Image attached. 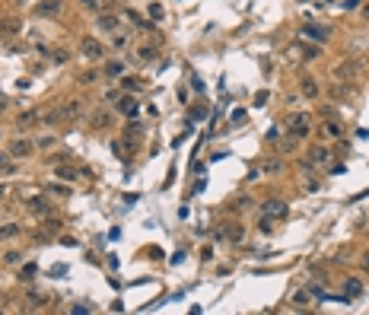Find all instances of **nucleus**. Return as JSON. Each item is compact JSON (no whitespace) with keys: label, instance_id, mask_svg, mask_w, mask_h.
<instances>
[{"label":"nucleus","instance_id":"1","mask_svg":"<svg viewBox=\"0 0 369 315\" xmlns=\"http://www.w3.org/2000/svg\"><path fill=\"white\" fill-rule=\"evenodd\" d=\"M309 121H312V118H309L306 112H299V115H293V118L287 121V134H290V137H296V140L309 137V130H312V124H309Z\"/></svg>","mask_w":369,"mask_h":315},{"label":"nucleus","instance_id":"2","mask_svg":"<svg viewBox=\"0 0 369 315\" xmlns=\"http://www.w3.org/2000/svg\"><path fill=\"white\" fill-rule=\"evenodd\" d=\"M287 214H290V204H287V200H280V198H271V200H264V204H261V216H271V220H287Z\"/></svg>","mask_w":369,"mask_h":315},{"label":"nucleus","instance_id":"3","mask_svg":"<svg viewBox=\"0 0 369 315\" xmlns=\"http://www.w3.org/2000/svg\"><path fill=\"white\" fill-rule=\"evenodd\" d=\"M363 70V64L354 58V60H344V64H338L334 67V80L338 83H350V80H357V74Z\"/></svg>","mask_w":369,"mask_h":315},{"label":"nucleus","instance_id":"4","mask_svg":"<svg viewBox=\"0 0 369 315\" xmlns=\"http://www.w3.org/2000/svg\"><path fill=\"white\" fill-rule=\"evenodd\" d=\"M80 54H83V58H89V60H102V58H105V48H102V42H99V38L86 35V38L80 42Z\"/></svg>","mask_w":369,"mask_h":315},{"label":"nucleus","instance_id":"5","mask_svg":"<svg viewBox=\"0 0 369 315\" xmlns=\"http://www.w3.org/2000/svg\"><path fill=\"white\" fill-rule=\"evenodd\" d=\"M25 210H29V214H35V216H51V200L48 198H41V194H35V198H29L25 200Z\"/></svg>","mask_w":369,"mask_h":315},{"label":"nucleus","instance_id":"6","mask_svg":"<svg viewBox=\"0 0 369 315\" xmlns=\"http://www.w3.org/2000/svg\"><path fill=\"white\" fill-rule=\"evenodd\" d=\"M217 236H220V239H226V242H242L245 239V226L242 223H223V230Z\"/></svg>","mask_w":369,"mask_h":315},{"label":"nucleus","instance_id":"7","mask_svg":"<svg viewBox=\"0 0 369 315\" xmlns=\"http://www.w3.org/2000/svg\"><path fill=\"white\" fill-rule=\"evenodd\" d=\"M303 35L312 42H319V45H325V42L331 38V32L325 29V26H315V22H303Z\"/></svg>","mask_w":369,"mask_h":315},{"label":"nucleus","instance_id":"8","mask_svg":"<svg viewBox=\"0 0 369 315\" xmlns=\"http://www.w3.org/2000/svg\"><path fill=\"white\" fill-rule=\"evenodd\" d=\"M32 150H35V144L25 140V137H19V140L10 144V156H13V160H25V156H32Z\"/></svg>","mask_w":369,"mask_h":315},{"label":"nucleus","instance_id":"9","mask_svg":"<svg viewBox=\"0 0 369 315\" xmlns=\"http://www.w3.org/2000/svg\"><path fill=\"white\" fill-rule=\"evenodd\" d=\"M80 175H86V172L73 169V166H67V162H54V178H61V182H80Z\"/></svg>","mask_w":369,"mask_h":315},{"label":"nucleus","instance_id":"10","mask_svg":"<svg viewBox=\"0 0 369 315\" xmlns=\"http://www.w3.org/2000/svg\"><path fill=\"white\" fill-rule=\"evenodd\" d=\"M80 115H83V102L80 99H67L61 105V121H76Z\"/></svg>","mask_w":369,"mask_h":315},{"label":"nucleus","instance_id":"11","mask_svg":"<svg viewBox=\"0 0 369 315\" xmlns=\"http://www.w3.org/2000/svg\"><path fill=\"white\" fill-rule=\"evenodd\" d=\"M38 121H41V112L32 108V112H22V115L16 118V128H19V130H29V128H35Z\"/></svg>","mask_w":369,"mask_h":315},{"label":"nucleus","instance_id":"12","mask_svg":"<svg viewBox=\"0 0 369 315\" xmlns=\"http://www.w3.org/2000/svg\"><path fill=\"white\" fill-rule=\"evenodd\" d=\"M35 13L38 16H57V13H61V0H38Z\"/></svg>","mask_w":369,"mask_h":315},{"label":"nucleus","instance_id":"13","mask_svg":"<svg viewBox=\"0 0 369 315\" xmlns=\"http://www.w3.org/2000/svg\"><path fill=\"white\" fill-rule=\"evenodd\" d=\"M306 160L312 162V166H325V162L331 160V150H328V146H312V150H309V156H306Z\"/></svg>","mask_w":369,"mask_h":315},{"label":"nucleus","instance_id":"14","mask_svg":"<svg viewBox=\"0 0 369 315\" xmlns=\"http://www.w3.org/2000/svg\"><path fill=\"white\" fill-rule=\"evenodd\" d=\"M96 26H99V32H115V29H118V16L99 13V16H96Z\"/></svg>","mask_w":369,"mask_h":315},{"label":"nucleus","instance_id":"15","mask_svg":"<svg viewBox=\"0 0 369 315\" xmlns=\"http://www.w3.org/2000/svg\"><path fill=\"white\" fill-rule=\"evenodd\" d=\"M115 105L124 112L127 118H137V112H140V105H137V99H127V96H121V99H118Z\"/></svg>","mask_w":369,"mask_h":315},{"label":"nucleus","instance_id":"16","mask_svg":"<svg viewBox=\"0 0 369 315\" xmlns=\"http://www.w3.org/2000/svg\"><path fill=\"white\" fill-rule=\"evenodd\" d=\"M280 169H283V162H280V160H261L258 175H277Z\"/></svg>","mask_w":369,"mask_h":315},{"label":"nucleus","instance_id":"17","mask_svg":"<svg viewBox=\"0 0 369 315\" xmlns=\"http://www.w3.org/2000/svg\"><path fill=\"white\" fill-rule=\"evenodd\" d=\"M344 293L350 296V300H354V296H360V293H363V280L347 277V280H344Z\"/></svg>","mask_w":369,"mask_h":315},{"label":"nucleus","instance_id":"18","mask_svg":"<svg viewBox=\"0 0 369 315\" xmlns=\"http://www.w3.org/2000/svg\"><path fill=\"white\" fill-rule=\"evenodd\" d=\"M299 86H303V96H306V99H315V96H319V83H315L312 76H303V83H299Z\"/></svg>","mask_w":369,"mask_h":315},{"label":"nucleus","instance_id":"19","mask_svg":"<svg viewBox=\"0 0 369 315\" xmlns=\"http://www.w3.org/2000/svg\"><path fill=\"white\" fill-rule=\"evenodd\" d=\"M325 134H328V137H341V134H344V124H341L338 118H328V121H325Z\"/></svg>","mask_w":369,"mask_h":315},{"label":"nucleus","instance_id":"20","mask_svg":"<svg viewBox=\"0 0 369 315\" xmlns=\"http://www.w3.org/2000/svg\"><path fill=\"white\" fill-rule=\"evenodd\" d=\"M35 277H38V268H35V264H22V270H19V280H22V284H32Z\"/></svg>","mask_w":369,"mask_h":315},{"label":"nucleus","instance_id":"21","mask_svg":"<svg viewBox=\"0 0 369 315\" xmlns=\"http://www.w3.org/2000/svg\"><path fill=\"white\" fill-rule=\"evenodd\" d=\"M13 236H19V226H16V223H3V226H0V242L13 239Z\"/></svg>","mask_w":369,"mask_h":315},{"label":"nucleus","instance_id":"22","mask_svg":"<svg viewBox=\"0 0 369 315\" xmlns=\"http://www.w3.org/2000/svg\"><path fill=\"white\" fill-rule=\"evenodd\" d=\"M10 160H13L10 150H0V172H3V175H6V172H13V162H10Z\"/></svg>","mask_w":369,"mask_h":315},{"label":"nucleus","instance_id":"23","mask_svg":"<svg viewBox=\"0 0 369 315\" xmlns=\"http://www.w3.org/2000/svg\"><path fill=\"white\" fill-rule=\"evenodd\" d=\"M105 74H108V76H121V74H124V60H108Z\"/></svg>","mask_w":369,"mask_h":315},{"label":"nucleus","instance_id":"24","mask_svg":"<svg viewBox=\"0 0 369 315\" xmlns=\"http://www.w3.org/2000/svg\"><path fill=\"white\" fill-rule=\"evenodd\" d=\"M137 54H140V60H153V58H156V45H140Z\"/></svg>","mask_w":369,"mask_h":315},{"label":"nucleus","instance_id":"25","mask_svg":"<svg viewBox=\"0 0 369 315\" xmlns=\"http://www.w3.org/2000/svg\"><path fill=\"white\" fill-rule=\"evenodd\" d=\"M19 32V22L16 20H6V26H0V35H16Z\"/></svg>","mask_w":369,"mask_h":315},{"label":"nucleus","instance_id":"26","mask_svg":"<svg viewBox=\"0 0 369 315\" xmlns=\"http://www.w3.org/2000/svg\"><path fill=\"white\" fill-rule=\"evenodd\" d=\"M309 296H312V293H309V290H299V293L293 296V306H296V309H303V306L309 302Z\"/></svg>","mask_w":369,"mask_h":315},{"label":"nucleus","instance_id":"27","mask_svg":"<svg viewBox=\"0 0 369 315\" xmlns=\"http://www.w3.org/2000/svg\"><path fill=\"white\" fill-rule=\"evenodd\" d=\"M99 80V70H86V74H80V83L83 86H89V83H96Z\"/></svg>","mask_w":369,"mask_h":315},{"label":"nucleus","instance_id":"28","mask_svg":"<svg viewBox=\"0 0 369 315\" xmlns=\"http://www.w3.org/2000/svg\"><path fill=\"white\" fill-rule=\"evenodd\" d=\"M258 230H261L264 236L274 232V220H271V216H261V220H258Z\"/></svg>","mask_w":369,"mask_h":315},{"label":"nucleus","instance_id":"29","mask_svg":"<svg viewBox=\"0 0 369 315\" xmlns=\"http://www.w3.org/2000/svg\"><path fill=\"white\" fill-rule=\"evenodd\" d=\"M108 124V115L105 112H96V115H92V128H105Z\"/></svg>","mask_w":369,"mask_h":315},{"label":"nucleus","instance_id":"30","mask_svg":"<svg viewBox=\"0 0 369 315\" xmlns=\"http://www.w3.org/2000/svg\"><path fill=\"white\" fill-rule=\"evenodd\" d=\"M271 99V96H268V90H261V92H255V99H252V105H255V108H261V105L264 102H268Z\"/></svg>","mask_w":369,"mask_h":315},{"label":"nucleus","instance_id":"31","mask_svg":"<svg viewBox=\"0 0 369 315\" xmlns=\"http://www.w3.org/2000/svg\"><path fill=\"white\" fill-rule=\"evenodd\" d=\"M3 261H6V264H19L22 255H19V252H3Z\"/></svg>","mask_w":369,"mask_h":315},{"label":"nucleus","instance_id":"32","mask_svg":"<svg viewBox=\"0 0 369 315\" xmlns=\"http://www.w3.org/2000/svg\"><path fill=\"white\" fill-rule=\"evenodd\" d=\"M245 207H252V198H236L233 200V210H245Z\"/></svg>","mask_w":369,"mask_h":315},{"label":"nucleus","instance_id":"33","mask_svg":"<svg viewBox=\"0 0 369 315\" xmlns=\"http://www.w3.org/2000/svg\"><path fill=\"white\" fill-rule=\"evenodd\" d=\"M150 20H156V22L162 20V6L159 4H150Z\"/></svg>","mask_w":369,"mask_h":315},{"label":"nucleus","instance_id":"34","mask_svg":"<svg viewBox=\"0 0 369 315\" xmlns=\"http://www.w3.org/2000/svg\"><path fill=\"white\" fill-rule=\"evenodd\" d=\"M124 90H143V80H134L131 76V80H124Z\"/></svg>","mask_w":369,"mask_h":315},{"label":"nucleus","instance_id":"35","mask_svg":"<svg viewBox=\"0 0 369 315\" xmlns=\"http://www.w3.org/2000/svg\"><path fill=\"white\" fill-rule=\"evenodd\" d=\"M48 300V296L45 293H29V302H35V306H41V302H45Z\"/></svg>","mask_w":369,"mask_h":315},{"label":"nucleus","instance_id":"36","mask_svg":"<svg viewBox=\"0 0 369 315\" xmlns=\"http://www.w3.org/2000/svg\"><path fill=\"white\" fill-rule=\"evenodd\" d=\"M70 312H73V315H80V312H92V306H89V302H83V306H73Z\"/></svg>","mask_w":369,"mask_h":315},{"label":"nucleus","instance_id":"37","mask_svg":"<svg viewBox=\"0 0 369 315\" xmlns=\"http://www.w3.org/2000/svg\"><path fill=\"white\" fill-rule=\"evenodd\" d=\"M35 146H41V150H45V146H54V137H41Z\"/></svg>","mask_w":369,"mask_h":315},{"label":"nucleus","instance_id":"38","mask_svg":"<svg viewBox=\"0 0 369 315\" xmlns=\"http://www.w3.org/2000/svg\"><path fill=\"white\" fill-rule=\"evenodd\" d=\"M118 99H121V92H115V90H111V92H105V102H111V105H115Z\"/></svg>","mask_w":369,"mask_h":315},{"label":"nucleus","instance_id":"39","mask_svg":"<svg viewBox=\"0 0 369 315\" xmlns=\"http://www.w3.org/2000/svg\"><path fill=\"white\" fill-rule=\"evenodd\" d=\"M61 274H67L64 264H54V268H51V277H61Z\"/></svg>","mask_w":369,"mask_h":315},{"label":"nucleus","instance_id":"40","mask_svg":"<svg viewBox=\"0 0 369 315\" xmlns=\"http://www.w3.org/2000/svg\"><path fill=\"white\" fill-rule=\"evenodd\" d=\"M83 6H86V10H99V0H80Z\"/></svg>","mask_w":369,"mask_h":315},{"label":"nucleus","instance_id":"41","mask_svg":"<svg viewBox=\"0 0 369 315\" xmlns=\"http://www.w3.org/2000/svg\"><path fill=\"white\" fill-rule=\"evenodd\" d=\"M6 108H10V99H3V96H0V115H6Z\"/></svg>","mask_w":369,"mask_h":315},{"label":"nucleus","instance_id":"42","mask_svg":"<svg viewBox=\"0 0 369 315\" xmlns=\"http://www.w3.org/2000/svg\"><path fill=\"white\" fill-rule=\"evenodd\" d=\"M233 121H245V112L242 108H233Z\"/></svg>","mask_w":369,"mask_h":315},{"label":"nucleus","instance_id":"43","mask_svg":"<svg viewBox=\"0 0 369 315\" xmlns=\"http://www.w3.org/2000/svg\"><path fill=\"white\" fill-rule=\"evenodd\" d=\"M357 4H360V0H344V10H354Z\"/></svg>","mask_w":369,"mask_h":315},{"label":"nucleus","instance_id":"44","mask_svg":"<svg viewBox=\"0 0 369 315\" xmlns=\"http://www.w3.org/2000/svg\"><path fill=\"white\" fill-rule=\"evenodd\" d=\"M363 22H369V4H363Z\"/></svg>","mask_w":369,"mask_h":315},{"label":"nucleus","instance_id":"45","mask_svg":"<svg viewBox=\"0 0 369 315\" xmlns=\"http://www.w3.org/2000/svg\"><path fill=\"white\" fill-rule=\"evenodd\" d=\"M6 198V185H0V200H3Z\"/></svg>","mask_w":369,"mask_h":315},{"label":"nucleus","instance_id":"46","mask_svg":"<svg viewBox=\"0 0 369 315\" xmlns=\"http://www.w3.org/2000/svg\"><path fill=\"white\" fill-rule=\"evenodd\" d=\"M363 264H366V270H369V255H366V258H363Z\"/></svg>","mask_w":369,"mask_h":315}]
</instances>
